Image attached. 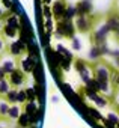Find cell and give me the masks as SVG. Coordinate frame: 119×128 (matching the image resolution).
Masks as SVG:
<instances>
[{"mask_svg": "<svg viewBox=\"0 0 119 128\" xmlns=\"http://www.w3.org/2000/svg\"><path fill=\"white\" fill-rule=\"evenodd\" d=\"M8 82H9V84H11V88H14V89H18L20 86H23L24 83H26V74L21 71V70H15V71H12L9 76H8V78H6Z\"/></svg>", "mask_w": 119, "mask_h": 128, "instance_id": "cell-1", "label": "cell"}, {"mask_svg": "<svg viewBox=\"0 0 119 128\" xmlns=\"http://www.w3.org/2000/svg\"><path fill=\"white\" fill-rule=\"evenodd\" d=\"M8 51L12 54V56H21L24 51H26V47H24V44L21 42V41H17V42H12L9 47H8Z\"/></svg>", "mask_w": 119, "mask_h": 128, "instance_id": "cell-2", "label": "cell"}, {"mask_svg": "<svg viewBox=\"0 0 119 128\" xmlns=\"http://www.w3.org/2000/svg\"><path fill=\"white\" fill-rule=\"evenodd\" d=\"M21 114V107L18 104H14L9 107V112H8V116H6V120H12V122H17L18 118Z\"/></svg>", "mask_w": 119, "mask_h": 128, "instance_id": "cell-3", "label": "cell"}, {"mask_svg": "<svg viewBox=\"0 0 119 128\" xmlns=\"http://www.w3.org/2000/svg\"><path fill=\"white\" fill-rule=\"evenodd\" d=\"M17 124H18V126H20V128H29V126L33 124V118H32L30 114H27L26 112H23V113L20 114V118H18Z\"/></svg>", "mask_w": 119, "mask_h": 128, "instance_id": "cell-4", "label": "cell"}, {"mask_svg": "<svg viewBox=\"0 0 119 128\" xmlns=\"http://www.w3.org/2000/svg\"><path fill=\"white\" fill-rule=\"evenodd\" d=\"M17 95H18V89H11L5 96H3V100L6 101V102H9L11 106H14V104H17Z\"/></svg>", "mask_w": 119, "mask_h": 128, "instance_id": "cell-5", "label": "cell"}, {"mask_svg": "<svg viewBox=\"0 0 119 128\" xmlns=\"http://www.w3.org/2000/svg\"><path fill=\"white\" fill-rule=\"evenodd\" d=\"M9 107H11L9 102H6L5 100H0V118H2V120H3V119L6 120V116H8Z\"/></svg>", "mask_w": 119, "mask_h": 128, "instance_id": "cell-6", "label": "cell"}, {"mask_svg": "<svg viewBox=\"0 0 119 128\" xmlns=\"http://www.w3.org/2000/svg\"><path fill=\"white\" fill-rule=\"evenodd\" d=\"M2 68H3V71L6 72V76H9L12 71H15V70H17L15 63H14L12 60H5V62L2 63Z\"/></svg>", "mask_w": 119, "mask_h": 128, "instance_id": "cell-7", "label": "cell"}, {"mask_svg": "<svg viewBox=\"0 0 119 128\" xmlns=\"http://www.w3.org/2000/svg\"><path fill=\"white\" fill-rule=\"evenodd\" d=\"M33 66H35V63H33V60H32V59L26 57V59L23 60V72H24V74H27V72L33 71Z\"/></svg>", "mask_w": 119, "mask_h": 128, "instance_id": "cell-8", "label": "cell"}, {"mask_svg": "<svg viewBox=\"0 0 119 128\" xmlns=\"http://www.w3.org/2000/svg\"><path fill=\"white\" fill-rule=\"evenodd\" d=\"M27 100V92L26 89H18V95H17V104H26Z\"/></svg>", "mask_w": 119, "mask_h": 128, "instance_id": "cell-9", "label": "cell"}, {"mask_svg": "<svg viewBox=\"0 0 119 128\" xmlns=\"http://www.w3.org/2000/svg\"><path fill=\"white\" fill-rule=\"evenodd\" d=\"M11 89H12V88H11V84H9V82H8V80L0 82V96H5Z\"/></svg>", "mask_w": 119, "mask_h": 128, "instance_id": "cell-10", "label": "cell"}, {"mask_svg": "<svg viewBox=\"0 0 119 128\" xmlns=\"http://www.w3.org/2000/svg\"><path fill=\"white\" fill-rule=\"evenodd\" d=\"M2 32L5 33V36H6V38H15L18 30H17V29H12V27H9V26H6V24H5Z\"/></svg>", "mask_w": 119, "mask_h": 128, "instance_id": "cell-11", "label": "cell"}, {"mask_svg": "<svg viewBox=\"0 0 119 128\" xmlns=\"http://www.w3.org/2000/svg\"><path fill=\"white\" fill-rule=\"evenodd\" d=\"M8 47H6V42H5V38L2 36V35H0V53H2L3 54V51L6 50Z\"/></svg>", "mask_w": 119, "mask_h": 128, "instance_id": "cell-12", "label": "cell"}, {"mask_svg": "<svg viewBox=\"0 0 119 128\" xmlns=\"http://www.w3.org/2000/svg\"><path fill=\"white\" fill-rule=\"evenodd\" d=\"M8 78V76H6V72L3 71V68L0 66V82H3V80H6Z\"/></svg>", "mask_w": 119, "mask_h": 128, "instance_id": "cell-13", "label": "cell"}, {"mask_svg": "<svg viewBox=\"0 0 119 128\" xmlns=\"http://www.w3.org/2000/svg\"><path fill=\"white\" fill-rule=\"evenodd\" d=\"M116 86H118V88H119V74H118V76H116Z\"/></svg>", "mask_w": 119, "mask_h": 128, "instance_id": "cell-14", "label": "cell"}, {"mask_svg": "<svg viewBox=\"0 0 119 128\" xmlns=\"http://www.w3.org/2000/svg\"><path fill=\"white\" fill-rule=\"evenodd\" d=\"M3 30V23H2V20H0V32Z\"/></svg>", "mask_w": 119, "mask_h": 128, "instance_id": "cell-15", "label": "cell"}, {"mask_svg": "<svg viewBox=\"0 0 119 128\" xmlns=\"http://www.w3.org/2000/svg\"><path fill=\"white\" fill-rule=\"evenodd\" d=\"M0 20H3V11L0 9Z\"/></svg>", "mask_w": 119, "mask_h": 128, "instance_id": "cell-16", "label": "cell"}, {"mask_svg": "<svg viewBox=\"0 0 119 128\" xmlns=\"http://www.w3.org/2000/svg\"><path fill=\"white\" fill-rule=\"evenodd\" d=\"M2 59H3V54H2V53H0V62H2Z\"/></svg>", "mask_w": 119, "mask_h": 128, "instance_id": "cell-17", "label": "cell"}, {"mask_svg": "<svg viewBox=\"0 0 119 128\" xmlns=\"http://www.w3.org/2000/svg\"><path fill=\"white\" fill-rule=\"evenodd\" d=\"M0 128H5V126H2V125H0Z\"/></svg>", "mask_w": 119, "mask_h": 128, "instance_id": "cell-18", "label": "cell"}, {"mask_svg": "<svg viewBox=\"0 0 119 128\" xmlns=\"http://www.w3.org/2000/svg\"><path fill=\"white\" fill-rule=\"evenodd\" d=\"M118 104H119V100H118Z\"/></svg>", "mask_w": 119, "mask_h": 128, "instance_id": "cell-19", "label": "cell"}, {"mask_svg": "<svg viewBox=\"0 0 119 128\" xmlns=\"http://www.w3.org/2000/svg\"><path fill=\"white\" fill-rule=\"evenodd\" d=\"M0 120H2V118H0Z\"/></svg>", "mask_w": 119, "mask_h": 128, "instance_id": "cell-20", "label": "cell"}, {"mask_svg": "<svg viewBox=\"0 0 119 128\" xmlns=\"http://www.w3.org/2000/svg\"><path fill=\"white\" fill-rule=\"evenodd\" d=\"M0 98H2V96H0Z\"/></svg>", "mask_w": 119, "mask_h": 128, "instance_id": "cell-21", "label": "cell"}, {"mask_svg": "<svg viewBox=\"0 0 119 128\" xmlns=\"http://www.w3.org/2000/svg\"><path fill=\"white\" fill-rule=\"evenodd\" d=\"M118 128H119V126H118Z\"/></svg>", "mask_w": 119, "mask_h": 128, "instance_id": "cell-22", "label": "cell"}]
</instances>
